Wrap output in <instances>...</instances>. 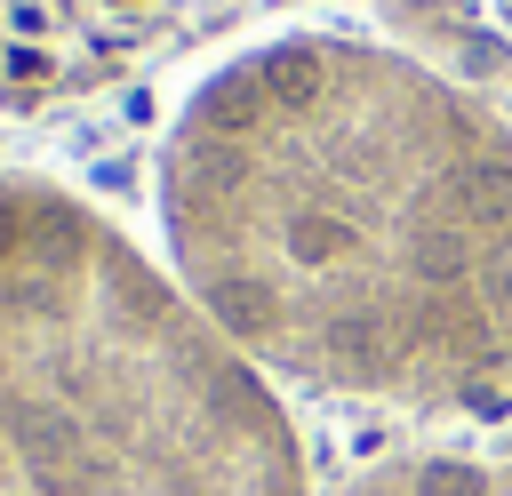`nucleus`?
I'll return each mask as SVG.
<instances>
[{
  "label": "nucleus",
  "mask_w": 512,
  "mask_h": 496,
  "mask_svg": "<svg viewBox=\"0 0 512 496\" xmlns=\"http://www.w3.org/2000/svg\"><path fill=\"white\" fill-rule=\"evenodd\" d=\"M0 496H24V472H16V448H8V432H0Z\"/></svg>",
  "instance_id": "obj_5"
},
{
  "label": "nucleus",
  "mask_w": 512,
  "mask_h": 496,
  "mask_svg": "<svg viewBox=\"0 0 512 496\" xmlns=\"http://www.w3.org/2000/svg\"><path fill=\"white\" fill-rule=\"evenodd\" d=\"M296 0H0V128L96 104Z\"/></svg>",
  "instance_id": "obj_3"
},
{
  "label": "nucleus",
  "mask_w": 512,
  "mask_h": 496,
  "mask_svg": "<svg viewBox=\"0 0 512 496\" xmlns=\"http://www.w3.org/2000/svg\"><path fill=\"white\" fill-rule=\"evenodd\" d=\"M0 432L24 496H312L280 384L32 168H0Z\"/></svg>",
  "instance_id": "obj_2"
},
{
  "label": "nucleus",
  "mask_w": 512,
  "mask_h": 496,
  "mask_svg": "<svg viewBox=\"0 0 512 496\" xmlns=\"http://www.w3.org/2000/svg\"><path fill=\"white\" fill-rule=\"evenodd\" d=\"M328 496H512V456L488 448H392L344 472Z\"/></svg>",
  "instance_id": "obj_4"
},
{
  "label": "nucleus",
  "mask_w": 512,
  "mask_h": 496,
  "mask_svg": "<svg viewBox=\"0 0 512 496\" xmlns=\"http://www.w3.org/2000/svg\"><path fill=\"white\" fill-rule=\"evenodd\" d=\"M176 288L272 384L488 416L512 400V112L400 40L272 32L160 136Z\"/></svg>",
  "instance_id": "obj_1"
}]
</instances>
